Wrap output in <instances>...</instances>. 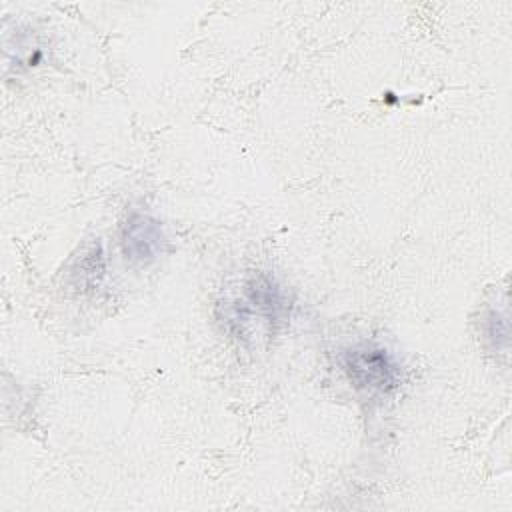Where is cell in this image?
<instances>
[{
	"instance_id": "cell-1",
	"label": "cell",
	"mask_w": 512,
	"mask_h": 512,
	"mask_svg": "<svg viewBox=\"0 0 512 512\" xmlns=\"http://www.w3.org/2000/svg\"><path fill=\"white\" fill-rule=\"evenodd\" d=\"M344 370L356 388L368 392H388L400 378V366L388 350L376 344H360L346 350Z\"/></svg>"
},
{
	"instance_id": "cell-2",
	"label": "cell",
	"mask_w": 512,
	"mask_h": 512,
	"mask_svg": "<svg viewBox=\"0 0 512 512\" xmlns=\"http://www.w3.org/2000/svg\"><path fill=\"white\" fill-rule=\"evenodd\" d=\"M122 246L126 258L134 262L154 260L164 246L162 226L150 216L132 214L124 226Z\"/></svg>"
}]
</instances>
